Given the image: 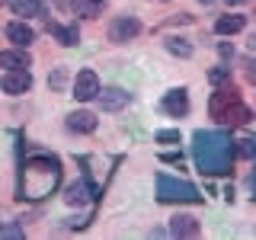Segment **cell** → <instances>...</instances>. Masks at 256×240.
Here are the masks:
<instances>
[{"label":"cell","instance_id":"6da1fadb","mask_svg":"<svg viewBox=\"0 0 256 240\" xmlns=\"http://www.w3.org/2000/svg\"><path fill=\"white\" fill-rule=\"evenodd\" d=\"M58 182H61V160L52 154H32L20 166L16 198H22V202H42V198H48L58 189Z\"/></svg>","mask_w":256,"mask_h":240},{"label":"cell","instance_id":"7a4b0ae2","mask_svg":"<svg viewBox=\"0 0 256 240\" xmlns=\"http://www.w3.org/2000/svg\"><path fill=\"white\" fill-rule=\"evenodd\" d=\"M192 157L202 176H224L230 173L237 157V141L224 132H196L192 134Z\"/></svg>","mask_w":256,"mask_h":240},{"label":"cell","instance_id":"3957f363","mask_svg":"<svg viewBox=\"0 0 256 240\" xmlns=\"http://www.w3.org/2000/svg\"><path fill=\"white\" fill-rule=\"evenodd\" d=\"M208 112H212L214 122L230 125V128L246 125V122L253 118L250 106L240 100V93L234 90V86H221V90H214V93H212V100H208Z\"/></svg>","mask_w":256,"mask_h":240},{"label":"cell","instance_id":"277c9868","mask_svg":"<svg viewBox=\"0 0 256 240\" xmlns=\"http://www.w3.org/2000/svg\"><path fill=\"white\" fill-rule=\"evenodd\" d=\"M157 198H160V202H166V205H173V202H180V205L202 202V196H198V189L192 186V182L176 180V176H166V173L157 176Z\"/></svg>","mask_w":256,"mask_h":240},{"label":"cell","instance_id":"5b68a950","mask_svg":"<svg viewBox=\"0 0 256 240\" xmlns=\"http://www.w3.org/2000/svg\"><path fill=\"white\" fill-rule=\"evenodd\" d=\"M74 96L80 102H90L100 96V77H96V70H77V77H74Z\"/></svg>","mask_w":256,"mask_h":240},{"label":"cell","instance_id":"8992f818","mask_svg":"<svg viewBox=\"0 0 256 240\" xmlns=\"http://www.w3.org/2000/svg\"><path fill=\"white\" fill-rule=\"evenodd\" d=\"M138 32H141V22L134 16H116L109 26V38L112 42H132Z\"/></svg>","mask_w":256,"mask_h":240},{"label":"cell","instance_id":"52a82bcc","mask_svg":"<svg viewBox=\"0 0 256 240\" xmlns=\"http://www.w3.org/2000/svg\"><path fill=\"white\" fill-rule=\"evenodd\" d=\"M128 102H132V93L122 90V86H106V90H100V106L106 112H118V109H125Z\"/></svg>","mask_w":256,"mask_h":240},{"label":"cell","instance_id":"ba28073f","mask_svg":"<svg viewBox=\"0 0 256 240\" xmlns=\"http://www.w3.org/2000/svg\"><path fill=\"white\" fill-rule=\"evenodd\" d=\"M0 86H4V93L20 96V93H29L32 77H29V70H6L4 80H0Z\"/></svg>","mask_w":256,"mask_h":240},{"label":"cell","instance_id":"9c48e42d","mask_svg":"<svg viewBox=\"0 0 256 240\" xmlns=\"http://www.w3.org/2000/svg\"><path fill=\"white\" fill-rule=\"evenodd\" d=\"M164 112H170V116H176V118H182V116H189V93L182 90H170L164 96Z\"/></svg>","mask_w":256,"mask_h":240},{"label":"cell","instance_id":"30bf717a","mask_svg":"<svg viewBox=\"0 0 256 240\" xmlns=\"http://www.w3.org/2000/svg\"><path fill=\"white\" fill-rule=\"evenodd\" d=\"M29 64H32V58H29L26 48H10V52H0V68H6V70H26Z\"/></svg>","mask_w":256,"mask_h":240},{"label":"cell","instance_id":"8fae6325","mask_svg":"<svg viewBox=\"0 0 256 240\" xmlns=\"http://www.w3.org/2000/svg\"><path fill=\"white\" fill-rule=\"evenodd\" d=\"M198 221L192 218V214H176V218L170 221V234L173 237H198Z\"/></svg>","mask_w":256,"mask_h":240},{"label":"cell","instance_id":"7c38bea8","mask_svg":"<svg viewBox=\"0 0 256 240\" xmlns=\"http://www.w3.org/2000/svg\"><path fill=\"white\" fill-rule=\"evenodd\" d=\"M68 128H70V132H80V134H90V132H96V116L86 112V109L70 112V116H68Z\"/></svg>","mask_w":256,"mask_h":240},{"label":"cell","instance_id":"4fadbf2b","mask_svg":"<svg viewBox=\"0 0 256 240\" xmlns=\"http://www.w3.org/2000/svg\"><path fill=\"white\" fill-rule=\"evenodd\" d=\"M70 10L84 20H96L102 10H106V0H70Z\"/></svg>","mask_w":256,"mask_h":240},{"label":"cell","instance_id":"5bb4252c","mask_svg":"<svg viewBox=\"0 0 256 240\" xmlns=\"http://www.w3.org/2000/svg\"><path fill=\"white\" fill-rule=\"evenodd\" d=\"M244 26H246V16L228 13V16H221V20L214 22V32H218V36H234V32H240Z\"/></svg>","mask_w":256,"mask_h":240},{"label":"cell","instance_id":"9a60e30c","mask_svg":"<svg viewBox=\"0 0 256 240\" xmlns=\"http://www.w3.org/2000/svg\"><path fill=\"white\" fill-rule=\"evenodd\" d=\"M6 38H10L13 45L26 48V45H29V42H32L36 36H32V29L26 26V22H20V20H16V22H10V26H6Z\"/></svg>","mask_w":256,"mask_h":240},{"label":"cell","instance_id":"2e32d148","mask_svg":"<svg viewBox=\"0 0 256 240\" xmlns=\"http://www.w3.org/2000/svg\"><path fill=\"white\" fill-rule=\"evenodd\" d=\"M48 32H52L54 38H58L61 45H77V38H80V32H77V26H61V22H48Z\"/></svg>","mask_w":256,"mask_h":240},{"label":"cell","instance_id":"e0dca14e","mask_svg":"<svg viewBox=\"0 0 256 240\" xmlns=\"http://www.w3.org/2000/svg\"><path fill=\"white\" fill-rule=\"evenodd\" d=\"M10 6L16 16H45V4H38V0H13Z\"/></svg>","mask_w":256,"mask_h":240},{"label":"cell","instance_id":"ac0fdd59","mask_svg":"<svg viewBox=\"0 0 256 240\" xmlns=\"http://www.w3.org/2000/svg\"><path fill=\"white\" fill-rule=\"evenodd\" d=\"M166 52L180 54V58H189V54H192V45L186 42V38H166Z\"/></svg>","mask_w":256,"mask_h":240},{"label":"cell","instance_id":"d6986e66","mask_svg":"<svg viewBox=\"0 0 256 240\" xmlns=\"http://www.w3.org/2000/svg\"><path fill=\"white\" fill-rule=\"evenodd\" d=\"M64 198H68V202H70V205H77V202H84V198H86V182H74V186H70V189H68V196H64Z\"/></svg>","mask_w":256,"mask_h":240},{"label":"cell","instance_id":"ffe728a7","mask_svg":"<svg viewBox=\"0 0 256 240\" xmlns=\"http://www.w3.org/2000/svg\"><path fill=\"white\" fill-rule=\"evenodd\" d=\"M0 237L4 240H22V228L20 224H0Z\"/></svg>","mask_w":256,"mask_h":240},{"label":"cell","instance_id":"44dd1931","mask_svg":"<svg viewBox=\"0 0 256 240\" xmlns=\"http://www.w3.org/2000/svg\"><path fill=\"white\" fill-rule=\"evenodd\" d=\"M208 80H212L214 86H221V84H228L230 80V68H214L212 74H208Z\"/></svg>","mask_w":256,"mask_h":240},{"label":"cell","instance_id":"7402d4cb","mask_svg":"<svg viewBox=\"0 0 256 240\" xmlns=\"http://www.w3.org/2000/svg\"><path fill=\"white\" fill-rule=\"evenodd\" d=\"M237 154H244V157H256V141H253V138L237 141Z\"/></svg>","mask_w":256,"mask_h":240},{"label":"cell","instance_id":"603a6c76","mask_svg":"<svg viewBox=\"0 0 256 240\" xmlns=\"http://www.w3.org/2000/svg\"><path fill=\"white\" fill-rule=\"evenodd\" d=\"M157 141L160 144H176L180 141V132H157Z\"/></svg>","mask_w":256,"mask_h":240},{"label":"cell","instance_id":"cb8c5ba5","mask_svg":"<svg viewBox=\"0 0 256 240\" xmlns=\"http://www.w3.org/2000/svg\"><path fill=\"white\" fill-rule=\"evenodd\" d=\"M48 84H52L54 90H58V86L64 84V70H54V77H48Z\"/></svg>","mask_w":256,"mask_h":240},{"label":"cell","instance_id":"d4e9b609","mask_svg":"<svg viewBox=\"0 0 256 240\" xmlns=\"http://www.w3.org/2000/svg\"><path fill=\"white\" fill-rule=\"evenodd\" d=\"M166 164H182V154H164Z\"/></svg>","mask_w":256,"mask_h":240},{"label":"cell","instance_id":"484cf974","mask_svg":"<svg viewBox=\"0 0 256 240\" xmlns=\"http://www.w3.org/2000/svg\"><path fill=\"white\" fill-rule=\"evenodd\" d=\"M228 4H246V0H228Z\"/></svg>","mask_w":256,"mask_h":240},{"label":"cell","instance_id":"4316f807","mask_svg":"<svg viewBox=\"0 0 256 240\" xmlns=\"http://www.w3.org/2000/svg\"><path fill=\"white\" fill-rule=\"evenodd\" d=\"M198 4H212V0H198Z\"/></svg>","mask_w":256,"mask_h":240},{"label":"cell","instance_id":"83f0119b","mask_svg":"<svg viewBox=\"0 0 256 240\" xmlns=\"http://www.w3.org/2000/svg\"><path fill=\"white\" fill-rule=\"evenodd\" d=\"M4 4H6V0H0V6H4Z\"/></svg>","mask_w":256,"mask_h":240}]
</instances>
